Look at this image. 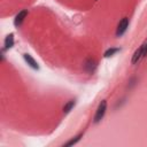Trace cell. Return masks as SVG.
Instances as JSON below:
<instances>
[{"label":"cell","mask_w":147,"mask_h":147,"mask_svg":"<svg viewBox=\"0 0 147 147\" xmlns=\"http://www.w3.org/2000/svg\"><path fill=\"white\" fill-rule=\"evenodd\" d=\"M75 105H76V100H70V101H68V102L64 105V107H63V113H64V114H69V113L72 110V108L75 107Z\"/></svg>","instance_id":"obj_7"},{"label":"cell","mask_w":147,"mask_h":147,"mask_svg":"<svg viewBox=\"0 0 147 147\" xmlns=\"http://www.w3.org/2000/svg\"><path fill=\"white\" fill-rule=\"evenodd\" d=\"M13 46H14V34L9 33L5 39V48L8 49V48H11Z\"/></svg>","instance_id":"obj_6"},{"label":"cell","mask_w":147,"mask_h":147,"mask_svg":"<svg viewBox=\"0 0 147 147\" xmlns=\"http://www.w3.org/2000/svg\"><path fill=\"white\" fill-rule=\"evenodd\" d=\"M140 47H141V49H142V56L145 57V56L147 55V39L142 42V45H141Z\"/></svg>","instance_id":"obj_10"},{"label":"cell","mask_w":147,"mask_h":147,"mask_svg":"<svg viewBox=\"0 0 147 147\" xmlns=\"http://www.w3.org/2000/svg\"><path fill=\"white\" fill-rule=\"evenodd\" d=\"M83 134L84 133H79L77 137H75L74 139H71V140H69L67 144H64V146H72V145H76L80 139H82V137H83Z\"/></svg>","instance_id":"obj_8"},{"label":"cell","mask_w":147,"mask_h":147,"mask_svg":"<svg viewBox=\"0 0 147 147\" xmlns=\"http://www.w3.org/2000/svg\"><path fill=\"white\" fill-rule=\"evenodd\" d=\"M134 82H136V78H132V79L130 80V86H132V85H134Z\"/></svg>","instance_id":"obj_11"},{"label":"cell","mask_w":147,"mask_h":147,"mask_svg":"<svg viewBox=\"0 0 147 147\" xmlns=\"http://www.w3.org/2000/svg\"><path fill=\"white\" fill-rule=\"evenodd\" d=\"M23 59H24V61L29 64V67H31L32 69H34V70H38V69H39V65H38L37 61H36L30 54H23Z\"/></svg>","instance_id":"obj_3"},{"label":"cell","mask_w":147,"mask_h":147,"mask_svg":"<svg viewBox=\"0 0 147 147\" xmlns=\"http://www.w3.org/2000/svg\"><path fill=\"white\" fill-rule=\"evenodd\" d=\"M127 28H129V18H127V17H124V18L119 22V24H118V26H117L116 36H117V37L123 36V34L125 33V31L127 30Z\"/></svg>","instance_id":"obj_2"},{"label":"cell","mask_w":147,"mask_h":147,"mask_svg":"<svg viewBox=\"0 0 147 147\" xmlns=\"http://www.w3.org/2000/svg\"><path fill=\"white\" fill-rule=\"evenodd\" d=\"M106 110H107V101L106 100H102L100 102L98 109H96L95 115H94V123H99L103 118V116L106 114Z\"/></svg>","instance_id":"obj_1"},{"label":"cell","mask_w":147,"mask_h":147,"mask_svg":"<svg viewBox=\"0 0 147 147\" xmlns=\"http://www.w3.org/2000/svg\"><path fill=\"white\" fill-rule=\"evenodd\" d=\"M26 15H28V10H21L16 16H15V20H14V24H15V26H20L22 23H23V21H24V18L26 17Z\"/></svg>","instance_id":"obj_4"},{"label":"cell","mask_w":147,"mask_h":147,"mask_svg":"<svg viewBox=\"0 0 147 147\" xmlns=\"http://www.w3.org/2000/svg\"><path fill=\"white\" fill-rule=\"evenodd\" d=\"M118 51H119V48H114V47H111V48H109V49H107V51L105 52L103 56H105V57H110V56H113L115 53H117Z\"/></svg>","instance_id":"obj_9"},{"label":"cell","mask_w":147,"mask_h":147,"mask_svg":"<svg viewBox=\"0 0 147 147\" xmlns=\"http://www.w3.org/2000/svg\"><path fill=\"white\" fill-rule=\"evenodd\" d=\"M85 70L88 72V74H92V72H94V70H95V68H96V62L94 61V60H92V59H88L86 62H85Z\"/></svg>","instance_id":"obj_5"}]
</instances>
